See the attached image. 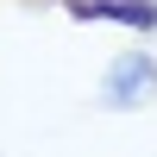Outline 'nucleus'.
Here are the masks:
<instances>
[{
    "label": "nucleus",
    "instance_id": "1",
    "mask_svg": "<svg viewBox=\"0 0 157 157\" xmlns=\"http://www.w3.org/2000/svg\"><path fill=\"white\" fill-rule=\"evenodd\" d=\"M157 94V57L151 50H126V57H113L107 82H101V107L126 113V107H145Z\"/></svg>",
    "mask_w": 157,
    "mask_h": 157
},
{
    "label": "nucleus",
    "instance_id": "2",
    "mask_svg": "<svg viewBox=\"0 0 157 157\" xmlns=\"http://www.w3.org/2000/svg\"><path fill=\"white\" fill-rule=\"evenodd\" d=\"M69 19H113V25H132V32H151L157 25V0H63Z\"/></svg>",
    "mask_w": 157,
    "mask_h": 157
}]
</instances>
